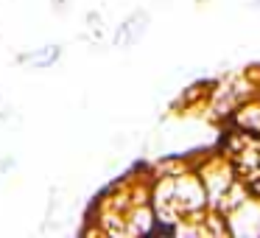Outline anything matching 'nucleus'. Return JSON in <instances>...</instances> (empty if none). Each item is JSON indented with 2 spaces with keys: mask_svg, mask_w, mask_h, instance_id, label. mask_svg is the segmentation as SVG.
Here are the masks:
<instances>
[{
  "mask_svg": "<svg viewBox=\"0 0 260 238\" xmlns=\"http://www.w3.org/2000/svg\"><path fill=\"white\" fill-rule=\"evenodd\" d=\"M148 25H151V17H148V12H143V9L132 12L129 17H123V23L115 28L112 45H115V48H132V45H137V42L146 37Z\"/></svg>",
  "mask_w": 260,
  "mask_h": 238,
  "instance_id": "f257e3e1",
  "label": "nucleus"
},
{
  "mask_svg": "<svg viewBox=\"0 0 260 238\" xmlns=\"http://www.w3.org/2000/svg\"><path fill=\"white\" fill-rule=\"evenodd\" d=\"M62 56V45H42V48H34V51H23L17 53V65L23 68H34V70H45V68H53Z\"/></svg>",
  "mask_w": 260,
  "mask_h": 238,
  "instance_id": "f03ea898",
  "label": "nucleus"
},
{
  "mask_svg": "<svg viewBox=\"0 0 260 238\" xmlns=\"http://www.w3.org/2000/svg\"><path fill=\"white\" fill-rule=\"evenodd\" d=\"M254 3H257V6H260V0H254Z\"/></svg>",
  "mask_w": 260,
  "mask_h": 238,
  "instance_id": "7ed1b4c3",
  "label": "nucleus"
}]
</instances>
